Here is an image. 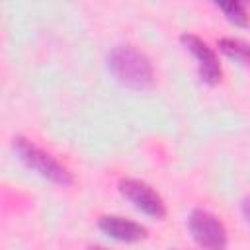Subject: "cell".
I'll list each match as a JSON object with an SVG mask.
<instances>
[{
	"instance_id": "obj_4",
	"label": "cell",
	"mask_w": 250,
	"mask_h": 250,
	"mask_svg": "<svg viewBox=\"0 0 250 250\" xmlns=\"http://www.w3.org/2000/svg\"><path fill=\"white\" fill-rule=\"evenodd\" d=\"M117 188H119V193L129 203H133V207L143 211L145 215H148L152 219H164L166 217L164 199L146 182H141V180H135V178H125V180L119 182Z\"/></svg>"
},
{
	"instance_id": "obj_3",
	"label": "cell",
	"mask_w": 250,
	"mask_h": 250,
	"mask_svg": "<svg viewBox=\"0 0 250 250\" xmlns=\"http://www.w3.org/2000/svg\"><path fill=\"white\" fill-rule=\"evenodd\" d=\"M188 229L191 238L203 250H225L229 234L221 219L205 209H193L188 217Z\"/></svg>"
},
{
	"instance_id": "obj_10",
	"label": "cell",
	"mask_w": 250,
	"mask_h": 250,
	"mask_svg": "<svg viewBox=\"0 0 250 250\" xmlns=\"http://www.w3.org/2000/svg\"><path fill=\"white\" fill-rule=\"evenodd\" d=\"M90 250H104V248H90Z\"/></svg>"
},
{
	"instance_id": "obj_8",
	"label": "cell",
	"mask_w": 250,
	"mask_h": 250,
	"mask_svg": "<svg viewBox=\"0 0 250 250\" xmlns=\"http://www.w3.org/2000/svg\"><path fill=\"white\" fill-rule=\"evenodd\" d=\"M215 6L234 25H238V27H250V14H248V10H246L244 4H240V2H217Z\"/></svg>"
},
{
	"instance_id": "obj_5",
	"label": "cell",
	"mask_w": 250,
	"mask_h": 250,
	"mask_svg": "<svg viewBox=\"0 0 250 250\" xmlns=\"http://www.w3.org/2000/svg\"><path fill=\"white\" fill-rule=\"evenodd\" d=\"M182 45L195 57L197 61V72L201 82L209 84V86H217L223 78V68L219 62V57L215 55V51L197 35L193 33H182L180 35Z\"/></svg>"
},
{
	"instance_id": "obj_1",
	"label": "cell",
	"mask_w": 250,
	"mask_h": 250,
	"mask_svg": "<svg viewBox=\"0 0 250 250\" xmlns=\"http://www.w3.org/2000/svg\"><path fill=\"white\" fill-rule=\"evenodd\" d=\"M107 70L125 88L148 90L154 84L150 59L133 45H117L107 55Z\"/></svg>"
},
{
	"instance_id": "obj_7",
	"label": "cell",
	"mask_w": 250,
	"mask_h": 250,
	"mask_svg": "<svg viewBox=\"0 0 250 250\" xmlns=\"http://www.w3.org/2000/svg\"><path fill=\"white\" fill-rule=\"evenodd\" d=\"M221 53H225L229 59L240 62L242 66H250V43L240 37H221L217 41Z\"/></svg>"
},
{
	"instance_id": "obj_2",
	"label": "cell",
	"mask_w": 250,
	"mask_h": 250,
	"mask_svg": "<svg viewBox=\"0 0 250 250\" xmlns=\"http://www.w3.org/2000/svg\"><path fill=\"white\" fill-rule=\"evenodd\" d=\"M12 148L18 154V158L29 170L37 172L39 176L47 178L49 182L59 184V186H72L74 184L72 172L66 166H62L57 158H53L49 152H45L35 143H31L29 139H25L21 135H16L12 139Z\"/></svg>"
},
{
	"instance_id": "obj_6",
	"label": "cell",
	"mask_w": 250,
	"mask_h": 250,
	"mask_svg": "<svg viewBox=\"0 0 250 250\" xmlns=\"http://www.w3.org/2000/svg\"><path fill=\"white\" fill-rule=\"evenodd\" d=\"M98 229L113 240L119 242H139L146 236V227L137 221L119 217V215H104L98 221Z\"/></svg>"
},
{
	"instance_id": "obj_9",
	"label": "cell",
	"mask_w": 250,
	"mask_h": 250,
	"mask_svg": "<svg viewBox=\"0 0 250 250\" xmlns=\"http://www.w3.org/2000/svg\"><path fill=\"white\" fill-rule=\"evenodd\" d=\"M240 207H242V215H244V219H246L248 225H250V195L242 199V205H240Z\"/></svg>"
}]
</instances>
